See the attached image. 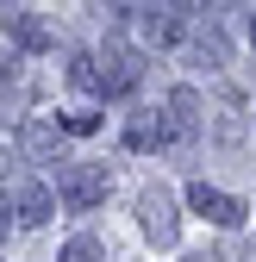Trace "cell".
<instances>
[{
  "instance_id": "obj_1",
  "label": "cell",
  "mask_w": 256,
  "mask_h": 262,
  "mask_svg": "<svg viewBox=\"0 0 256 262\" xmlns=\"http://www.w3.org/2000/svg\"><path fill=\"white\" fill-rule=\"evenodd\" d=\"M94 75H100L106 100H125V94H138V81H144V50L125 44V38H106V50L94 56Z\"/></svg>"
},
{
  "instance_id": "obj_2",
  "label": "cell",
  "mask_w": 256,
  "mask_h": 262,
  "mask_svg": "<svg viewBox=\"0 0 256 262\" xmlns=\"http://www.w3.org/2000/svg\"><path fill=\"white\" fill-rule=\"evenodd\" d=\"M62 206L69 212H94L113 193V175H106V162H62Z\"/></svg>"
},
{
  "instance_id": "obj_3",
  "label": "cell",
  "mask_w": 256,
  "mask_h": 262,
  "mask_svg": "<svg viewBox=\"0 0 256 262\" xmlns=\"http://www.w3.org/2000/svg\"><path fill=\"white\" fill-rule=\"evenodd\" d=\"M138 225H144L150 244L169 250V244L181 237V206H175V193H169V187H144V193H138Z\"/></svg>"
},
{
  "instance_id": "obj_4",
  "label": "cell",
  "mask_w": 256,
  "mask_h": 262,
  "mask_svg": "<svg viewBox=\"0 0 256 262\" xmlns=\"http://www.w3.org/2000/svg\"><path fill=\"white\" fill-rule=\"evenodd\" d=\"M125 19L138 25V38L150 50H169L187 38V7H125Z\"/></svg>"
},
{
  "instance_id": "obj_5",
  "label": "cell",
  "mask_w": 256,
  "mask_h": 262,
  "mask_svg": "<svg viewBox=\"0 0 256 262\" xmlns=\"http://www.w3.org/2000/svg\"><path fill=\"white\" fill-rule=\"evenodd\" d=\"M163 144H194L200 138V125H206V113H200V94L194 88H169V100H163Z\"/></svg>"
},
{
  "instance_id": "obj_6",
  "label": "cell",
  "mask_w": 256,
  "mask_h": 262,
  "mask_svg": "<svg viewBox=\"0 0 256 262\" xmlns=\"http://www.w3.org/2000/svg\"><path fill=\"white\" fill-rule=\"evenodd\" d=\"M187 206H194L200 219H212V225H225V231H238V225H244V212H250L238 193L212 187V181H187Z\"/></svg>"
},
{
  "instance_id": "obj_7",
  "label": "cell",
  "mask_w": 256,
  "mask_h": 262,
  "mask_svg": "<svg viewBox=\"0 0 256 262\" xmlns=\"http://www.w3.org/2000/svg\"><path fill=\"white\" fill-rule=\"evenodd\" d=\"M19 150L31 162H69V138L56 131V119H25L19 125Z\"/></svg>"
},
{
  "instance_id": "obj_8",
  "label": "cell",
  "mask_w": 256,
  "mask_h": 262,
  "mask_svg": "<svg viewBox=\"0 0 256 262\" xmlns=\"http://www.w3.org/2000/svg\"><path fill=\"white\" fill-rule=\"evenodd\" d=\"M0 25H7V38H13L19 50H50V44H56V31L31 13V7H7V13H0Z\"/></svg>"
},
{
  "instance_id": "obj_9",
  "label": "cell",
  "mask_w": 256,
  "mask_h": 262,
  "mask_svg": "<svg viewBox=\"0 0 256 262\" xmlns=\"http://www.w3.org/2000/svg\"><path fill=\"white\" fill-rule=\"evenodd\" d=\"M187 62H194V69H225V62H231V44H225V31H219V19L194 25V38H187Z\"/></svg>"
},
{
  "instance_id": "obj_10",
  "label": "cell",
  "mask_w": 256,
  "mask_h": 262,
  "mask_svg": "<svg viewBox=\"0 0 256 262\" xmlns=\"http://www.w3.org/2000/svg\"><path fill=\"white\" fill-rule=\"evenodd\" d=\"M7 200H13V225H44V219L56 212V200H50V187H44V181H19Z\"/></svg>"
},
{
  "instance_id": "obj_11",
  "label": "cell",
  "mask_w": 256,
  "mask_h": 262,
  "mask_svg": "<svg viewBox=\"0 0 256 262\" xmlns=\"http://www.w3.org/2000/svg\"><path fill=\"white\" fill-rule=\"evenodd\" d=\"M125 144H132V150H156V144H163V119H156V113H132Z\"/></svg>"
},
{
  "instance_id": "obj_12",
  "label": "cell",
  "mask_w": 256,
  "mask_h": 262,
  "mask_svg": "<svg viewBox=\"0 0 256 262\" xmlns=\"http://www.w3.org/2000/svg\"><path fill=\"white\" fill-rule=\"evenodd\" d=\"M69 88L75 94H100V75H94V56L88 50H69Z\"/></svg>"
},
{
  "instance_id": "obj_13",
  "label": "cell",
  "mask_w": 256,
  "mask_h": 262,
  "mask_svg": "<svg viewBox=\"0 0 256 262\" xmlns=\"http://www.w3.org/2000/svg\"><path fill=\"white\" fill-rule=\"evenodd\" d=\"M56 131H62V138H88V131H100V113H94V106H75V113L56 119Z\"/></svg>"
},
{
  "instance_id": "obj_14",
  "label": "cell",
  "mask_w": 256,
  "mask_h": 262,
  "mask_svg": "<svg viewBox=\"0 0 256 262\" xmlns=\"http://www.w3.org/2000/svg\"><path fill=\"white\" fill-rule=\"evenodd\" d=\"M56 262H100V244H94V237H69Z\"/></svg>"
},
{
  "instance_id": "obj_15",
  "label": "cell",
  "mask_w": 256,
  "mask_h": 262,
  "mask_svg": "<svg viewBox=\"0 0 256 262\" xmlns=\"http://www.w3.org/2000/svg\"><path fill=\"white\" fill-rule=\"evenodd\" d=\"M7 231H13V200H7V187H0V244H7Z\"/></svg>"
},
{
  "instance_id": "obj_16",
  "label": "cell",
  "mask_w": 256,
  "mask_h": 262,
  "mask_svg": "<svg viewBox=\"0 0 256 262\" xmlns=\"http://www.w3.org/2000/svg\"><path fill=\"white\" fill-rule=\"evenodd\" d=\"M250 44H256V13H250Z\"/></svg>"
},
{
  "instance_id": "obj_17",
  "label": "cell",
  "mask_w": 256,
  "mask_h": 262,
  "mask_svg": "<svg viewBox=\"0 0 256 262\" xmlns=\"http://www.w3.org/2000/svg\"><path fill=\"white\" fill-rule=\"evenodd\" d=\"M194 262H225V256H194Z\"/></svg>"
}]
</instances>
